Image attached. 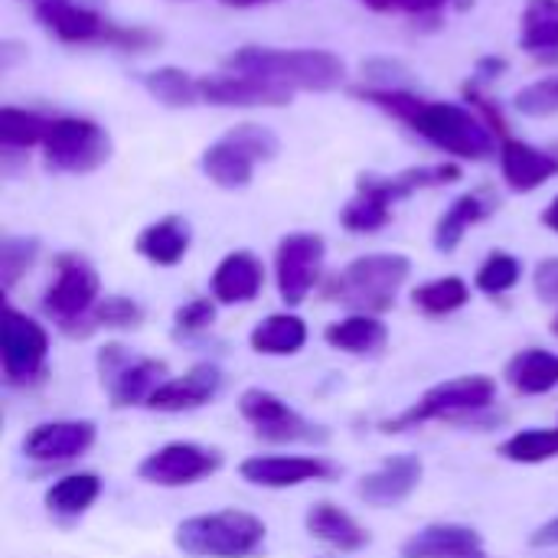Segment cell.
<instances>
[{
	"label": "cell",
	"mask_w": 558,
	"mask_h": 558,
	"mask_svg": "<svg viewBox=\"0 0 558 558\" xmlns=\"http://www.w3.org/2000/svg\"><path fill=\"white\" fill-rule=\"evenodd\" d=\"M356 98L383 108L386 114L405 121L418 137L438 150L461 160H487L497 150V131L481 111H471L454 101H428L405 88H356Z\"/></svg>",
	"instance_id": "1"
},
{
	"label": "cell",
	"mask_w": 558,
	"mask_h": 558,
	"mask_svg": "<svg viewBox=\"0 0 558 558\" xmlns=\"http://www.w3.org/2000/svg\"><path fill=\"white\" fill-rule=\"evenodd\" d=\"M226 72L255 75L284 92H333L347 78V62L327 49L242 46L226 59Z\"/></svg>",
	"instance_id": "2"
},
{
	"label": "cell",
	"mask_w": 558,
	"mask_h": 558,
	"mask_svg": "<svg viewBox=\"0 0 558 558\" xmlns=\"http://www.w3.org/2000/svg\"><path fill=\"white\" fill-rule=\"evenodd\" d=\"M461 180L458 163H428V167H409L396 177H360L356 196L343 206L340 222L350 232H376L392 219V206L409 199L418 190H435Z\"/></svg>",
	"instance_id": "3"
},
{
	"label": "cell",
	"mask_w": 558,
	"mask_h": 558,
	"mask_svg": "<svg viewBox=\"0 0 558 558\" xmlns=\"http://www.w3.org/2000/svg\"><path fill=\"white\" fill-rule=\"evenodd\" d=\"M412 262L396 252L363 255L350 262L330 284V298L360 311V314H383L396 304L399 288L409 281Z\"/></svg>",
	"instance_id": "4"
},
{
	"label": "cell",
	"mask_w": 558,
	"mask_h": 558,
	"mask_svg": "<svg viewBox=\"0 0 558 558\" xmlns=\"http://www.w3.org/2000/svg\"><path fill=\"white\" fill-rule=\"evenodd\" d=\"M177 549L196 558H248L265 543V523L242 510H222L183 520L177 526Z\"/></svg>",
	"instance_id": "5"
},
{
	"label": "cell",
	"mask_w": 558,
	"mask_h": 558,
	"mask_svg": "<svg viewBox=\"0 0 558 558\" xmlns=\"http://www.w3.org/2000/svg\"><path fill=\"white\" fill-rule=\"evenodd\" d=\"M36 20L59 36L62 43H105L114 49H128V52H144L154 43H160L157 33L141 29V26H118L111 20H105L101 13L78 7L72 0H39L36 7Z\"/></svg>",
	"instance_id": "6"
},
{
	"label": "cell",
	"mask_w": 558,
	"mask_h": 558,
	"mask_svg": "<svg viewBox=\"0 0 558 558\" xmlns=\"http://www.w3.org/2000/svg\"><path fill=\"white\" fill-rule=\"evenodd\" d=\"M281 150L278 137L262 128V124H239L232 128L226 137H219L216 144H209L203 150V173L222 186V190H245L255 177V167L265 160H275V154Z\"/></svg>",
	"instance_id": "7"
},
{
	"label": "cell",
	"mask_w": 558,
	"mask_h": 558,
	"mask_svg": "<svg viewBox=\"0 0 558 558\" xmlns=\"http://www.w3.org/2000/svg\"><path fill=\"white\" fill-rule=\"evenodd\" d=\"M494 399H497V383L490 376H458V379L432 386L415 405L389 418L383 432H405L425 422H454V418H464L494 405Z\"/></svg>",
	"instance_id": "8"
},
{
	"label": "cell",
	"mask_w": 558,
	"mask_h": 558,
	"mask_svg": "<svg viewBox=\"0 0 558 558\" xmlns=\"http://www.w3.org/2000/svg\"><path fill=\"white\" fill-rule=\"evenodd\" d=\"M46 163L59 173H92L111 157V137L101 124L75 114L52 118L49 134L43 141Z\"/></svg>",
	"instance_id": "9"
},
{
	"label": "cell",
	"mask_w": 558,
	"mask_h": 558,
	"mask_svg": "<svg viewBox=\"0 0 558 558\" xmlns=\"http://www.w3.org/2000/svg\"><path fill=\"white\" fill-rule=\"evenodd\" d=\"M98 373L111 405L124 409V405H147L150 396L163 386L167 366L160 360L134 356L121 343H108L98 350Z\"/></svg>",
	"instance_id": "10"
},
{
	"label": "cell",
	"mask_w": 558,
	"mask_h": 558,
	"mask_svg": "<svg viewBox=\"0 0 558 558\" xmlns=\"http://www.w3.org/2000/svg\"><path fill=\"white\" fill-rule=\"evenodd\" d=\"M98 288H101V281H98V271L85 262V258H78V255H62L59 262H56V278H52V284L46 288V294H43V311L62 327V330H75V324H82L92 311H95V304L101 301L98 298Z\"/></svg>",
	"instance_id": "11"
},
{
	"label": "cell",
	"mask_w": 558,
	"mask_h": 558,
	"mask_svg": "<svg viewBox=\"0 0 558 558\" xmlns=\"http://www.w3.org/2000/svg\"><path fill=\"white\" fill-rule=\"evenodd\" d=\"M239 412L255 428L258 438L275 441V445H298V441L324 445L330 438L327 428L307 422L284 399H278L275 392H265V389H245L242 399H239Z\"/></svg>",
	"instance_id": "12"
},
{
	"label": "cell",
	"mask_w": 558,
	"mask_h": 558,
	"mask_svg": "<svg viewBox=\"0 0 558 558\" xmlns=\"http://www.w3.org/2000/svg\"><path fill=\"white\" fill-rule=\"evenodd\" d=\"M49 353V337L46 330L29 320L26 314L7 307L3 311V327H0V363L3 376L10 386H29L33 379L43 376Z\"/></svg>",
	"instance_id": "13"
},
{
	"label": "cell",
	"mask_w": 558,
	"mask_h": 558,
	"mask_svg": "<svg viewBox=\"0 0 558 558\" xmlns=\"http://www.w3.org/2000/svg\"><path fill=\"white\" fill-rule=\"evenodd\" d=\"M324 255H327V245L314 232H291L278 242L275 278H278V291L284 304L294 307L314 291L320 268H324Z\"/></svg>",
	"instance_id": "14"
},
{
	"label": "cell",
	"mask_w": 558,
	"mask_h": 558,
	"mask_svg": "<svg viewBox=\"0 0 558 558\" xmlns=\"http://www.w3.org/2000/svg\"><path fill=\"white\" fill-rule=\"evenodd\" d=\"M219 468H222L219 451L193 445V441H173V445H163L160 451L147 454L141 461L137 474L157 487H186V484H196V481L216 474Z\"/></svg>",
	"instance_id": "15"
},
{
	"label": "cell",
	"mask_w": 558,
	"mask_h": 558,
	"mask_svg": "<svg viewBox=\"0 0 558 558\" xmlns=\"http://www.w3.org/2000/svg\"><path fill=\"white\" fill-rule=\"evenodd\" d=\"M199 98L219 108H281L291 101V92L275 88L255 75L222 72V75L199 78Z\"/></svg>",
	"instance_id": "16"
},
{
	"label": "cell",
	"mask_w": 558,
	"mask_h": 558,
	"mask_svg": "<svg viewBox=\"0 0 558 558\" xmlns=\"http://www.w3.org/2000/svg\"><path fill=\"white\" fill-rule=\"evenodd\" d=\"M92 422H46L23 438V454L36 464H65L82 458L95 445Z\"/></svg>",
	"instance_id": "17"
},
{
	"label": "cell",
	"mask_w": 558,
	"mask_h": 558,
	"mask_svg": "<svg viewBox=\"0 0 558 558\" xmlns=\"http://www.w3.org/2000/svg\"><path fill=\"white\" fill-rule=\"evenodd\" d=\"M239 474L255 484V487H271V490H284V487H301L307 481H330L337 474V468L324 458H248L242 461Z\"/></svg>",
	"instance_id": "18"
},
{
	"label": "cell",
	"mask_w": 558,
	"mask_h": 558,
	"mask_svg": "<svg viewBox=\"0 0 558 558\" xmlns=\"http://www.w3.org/2000/svg\"><path fill=\"white\" fill-rule=\"evenodd\" d=\"M500 170H504V180L510 190L533 193L543 183H549L553 177H558V154H549L543 147H533V144L507 134L500 141Z\"/></svg>",
	"instance_id": "19"
},
{
	"label": "cell",
	"mask_w": 558,
	"mask_h": 558,
	"mask_svg": "<svg viewBox=\"0 0 558 558\" xmlns=\"http://www.w3.org/2000/svg\"><path fill=\"white\" fill-rule=\"evenodd\" d=\"M422 461L415 454H399L389 458L383 468H376L373 474H366L356 487V494L369 504V507H396L402 500H409L415 494V487L422 484Z\"/></svg>",
	"instance_id": "20"
},
{
	"label": "cell",
	"mask_w": 558,
	"mask_h": 558,
	"mask_svg": "<svg viewBox=\"0 0 558 558\" xmlns=\"http://www.w3.org/2000/svg\"><path fill=\"white\" fill-rule=\"evenodd\" d=\"M222 389V373L213 363H196L186 376L167 379L154 396H150V409L157 412H193L203 409L206 402L216 399V392Z\"/></svg>",
	"instance_id": "21"
},
{
	"label": "cell",
	"mask_w": 558,
	"mask_h": 558,
	"mask_svg": "<svg viewBox=\"0 0 558 558\" xmlns=\"http://www.w3.org/2000/svg\"><path fill=\"white\" fill-rule=\"evenodd\" d=\"M402 558H487V553L477 530L458 523H435L405 539Z\"/></svg>",
	"instance_id": "22"
},
{
	"label": "cell",
	"mask_w": 558,
	"mask_h": 558,
	"mask_svg": "<svg viewBox=\"0 0 558 558\" xmlns=\"http://www.w3.org/2000/svg\"><path fill=\"white\" fill-rule=\"evenodd\" d=\"M209 284L219 304H248L265 284V268L252 252H232L219 262Z\"/></svg>",
	"instance_id": "23"
},
{
	"label": "cell",
	"mask_w": 558,
	"mask_h": 558,
	"mask_svg": "<svg viewBox=\"0 0 558 558\" xmlns=\"http://www.w3.org/2000/svg\"><path fill=\"white\" fill-rule=\"evenodd\" d=\"M494 209H497V196L490 190H474V193L458 196L435 226V248L451 255L461 245V239L468 235V229L484 222Z\"/></svg>",
	"instance_id": "24"
},
{
	"label": "cell",
	"mask_w": 558,
	"mask_h": 558,
	"mask_svg": "<svg viewBox=\"0 0 558 558\" xmlns=\"http://www.w3.org/2000/svg\"><path fill=\"white\" fill-rule=\"evenodd\" d=\"M134 248L154 265H163V268L180 265L183 255L190 252V222L180 216H163L137 235Z\"/></svg>",
	"instance_id": "25"
},
{
	"label": "cell",
	"mask_w": 558,
	"mask_h": 558,
	"mask_svg": "<svg viewBox=\"0 0 558 558\" xmlns=\"http://www.w3.org/2000/svg\"><path fill=\"white\" fill-rule=\"evenodd\" d=\"M307 533L314 539H320L324 546L340 549V553H360V549L369 546V533L350 513H343L333 504L311 507V513H307Z\"/></svg>",
	"instance_id": "26"
},
{
	"label": "cell",
	"mask_w": 558,
	"mask_h": 558,
	"mask_svg": "<svg viewBox=\"0 0 558 558\" xmlns=\"http://www.w3.org/2000/svg\"><path fill=\"white\" fill-rule=\"evenodd\" d=\"M324 340L333 350H343V353H353V356H369V353H379L389 343V330L373 314H353L347 320L330 324L324 330Z\"/></svg>",
	"instance_id": "27"
},
{
	"label": "cell",
	"mask_w": 558,
	"mask_h": 558,
	"mask_svg": "<svg viewBox=\"0 0 558 558\" xmlns=\"http://www.w3.org/2000/svg\"><path fill=\"white\" fill-rule=\"evenodd\" d=\"M520 46L539 59H558V0H530L520 20Z\"/></svg>",
	"instance_id": "28"
},
{
	"label": "cell",
	"mask_w": 558,
	"mask_h": 558,
	"mask_svg": "<svg viewBox=\"0 0 558 558\" xmlns=\"http://www.w3.org/2000/svg\"><path fill=\"white\" fill-rule=\"evenodd\" d=\"M507 383L523 396H543L558 386V356L549 350H523L507 363Z\"/></svg>",
	"instance_id": "29"
},
{
	"label": "cell",
	"mask_w": 558,
	"mask_h": 558,
	"mask_svg": "<svg viewBox=\"0 0 558 558\" xmlns=\"http://www.w3.org/2000/svg\"><path fill=\"white\" fill-rule=\"evenodd\" d=\"M248 343L262 356H291L307 343V327L294 314H271L252 330Z\"/></svg>",
	"instance_id": "30"
},
{
	"label": "cell",
	"mask_w": 558,
	"mask_h": 558,
	"mask_svg": "<svg viewBox=\"0 0 558 558\" xmlns=\"http://www.w3.org/2000/svg\"><path fill=\"white\" fill-rule=\"evenodd\" d=\"M101 494V481L95 474H69L46 490V510L59 520L82 517Z\"/></svg>",
	"instance_id": "31"
},
{
	"label": "cell",
	"mask_w": 558,
	"mask_h": 558,
	"mask_svg": "<svg viewBox=\"0 0 558 558\" xmlns=\"http://www.w3.org/2000/svg\"><path fill=\"white\" fill-rule=\"evenodd\" d=\"M144 88L167 108H190V105H199V78H193L190 72L177 69V65H163V69H154L147 72L144 78Z\"/></svg>",
	"instance_id": "32"
},
{
	"label": "cell",
	"mask_w": 558,
	"mask_h": 558,
	"mask_svg": "<svg viewBox=\"0 0 558 558\" xmlns=\"http://www.w3.org/2000/svg\"><path fill=\"white\" fill-rule=\"evenodd\" d=\"M52 118L23 108H0V144L3 150H26L46 141Z\"/></svg>",
	"instance_id": "33"
},
{
	"label": "cell",
	"mask_w": 558,
	"mask_h": 558,
	"mask_svg": "<svg viewBox=\"0 0 558 558\" xmlns=\"http://www.w3.org/2000/svg\"><path fill=\"white\" fill-rule=\"evenodd\" d=\"M412 301H415V307L422 314L445 317V314L461 311L471 301V288H468V281H461V278L451 275V278H438V281H428V284L415 288L412 291Z\"/></svg>",
	"instance_id": "34"
},
{
	"label": "cell",
	"mask_w": 558,
	"mask_h": 558,
	"mask_svg": "<svg viewBox=\"0 0 558 558\" xmlns=\"http://www.w3.org/2000/svg\"><path fill=\"white\" fill-rule=\"evenodd\" d=\"M500 454L513 464H543L558 458V428H530L500 445Z\"/></svg>",
	"instance_id": "35"
},
{
	"label": "cell",
	"mask_w": 558,
	"mask_h": 558,
	"mask_svg": "<svg viewBox=\"0 0 558 558\" xmlns=\"http://www.w3.org/2000/svg\"><path fill=\"white\" fill-rule=\"evenodd\" d=\"M144 320V311L137 301L131 298H101L95 304V311L82 320V337L98 330V327H111V330H128V327H137Z\"/></svg>",
	"instance_id": "36"
},
{
	"label": "cell",
	"mask_w": 558,
	"mask_h": 558,
	"mask_svg": "<svg viewBox=\"0 0 558 558\" xmlns=\"http://www.w3.org/2000/svg\"><path fill=\"white\" fill-rule=\"evenodd\" d=\"M523 278V265L510 255V252H494L487 255V262L481 265L474 284L484 291V294H507L520 284Z\"/></svg>",
	"instance_id": "37"
},
{
	"label": "cell",
	"mask_w": 558,
	"mask_h": 558,
	"mask_svg": "<svg viewBox=\"0 0 558 558\" xmlns=\"http://www.w3.org/2000/svg\"><path fill=\"white\" fill-rule=\"evenodd\" d=\"M36 255H39V242L36 239L7 235L0 242V281H3V291H10L33 268Z\"/></svg>",
	"instance_id": "38"
},
{
	"label": "cell",
	"mask_w": 558,
	"mask_h": 558,
	"mask_svg": "<svg viewBox=\"0 0 558 558\" xmlns=\"http://www.w3.org/2000/svg\"><path fill=\"white\" fill-rule=\"evenodd\" d=\"M517 108L530 118H549L558 111V75L539 78L517 92Z\"/></svg>",
	"instance_id": "39"
},
{
	"label": "cell",
	"mask_w": 558,
	"mask_h": 558,
	"mask_svg": "<svg viewBox=\"0 0 558 558\" xmlns=\"http://www.w3.org/2000/svg\"><path fill=\"white\" fill-rule=\"evenodd\" d=\"M360 3H366L369 10H376V13H405V16H438V13H445V10H464V7H471L474 0H360Z\"/></svg>",
	"instance_id": "40"
},
{
	"label": "cell",
	"mask_w": 558,
	"mask_h": 558,
	"mask_svg": "<svg viewBox=\"0 0 558 558\" xmlns=\"http://www.w3.org/2000/svg\"><path fill=\"white\" fill-rule=\"evenodd\" d=\"M216 320V304L209 298H196L190 304H183L173 317V337H193L209 330Z\"/></svg>",
	"instance_id": "41"
},
{
	"label": "cell",
	"mask_w": 558,
	"mask_h": 558,
	"mask_svg": "<svg viewBox=\"0 0 558 558\" xmlns=\"http://www.w3.org/2000/svg\"><path fill=\"white\" fill-rule=\"evenodd\" d=\"M533 284H536L539 301L558 304V258H543V262L536 265Z\"/></svg>",
	"instance_id": "42"
},
{
	"label": "cell",
	"mask_w": 558,
	"mask_h": 558,
	"mask_svg": "<svg viewBox=\"0 0 558 558\" xmlns=\"http://www.w3.org/2000/svg\"><path fill=\"white\" fill-rule=\"evenodd\" d=\"M500 72H507V59L487 56V59L477 62V75H481V78H497Z\"/></svg>",
	"instance_id": "43"
},
{
	"label": "cell",
	"mask_w": 558,
	"mask_h": 558,
	"mask_svg": "<svg viewBox=\"0 0 558 558\" xmlns=\"http://www.w3.org/2000/svg\"><path fill=\"white\" fill-rule=\"evenodd\" d=\"M530 543H533L536 549H543V546H558V520H553L549 526H543Z\"/></svg>",
	"instance_id": "44"
},
{
	"label": "cell",
	"mask_w": 558,
	"mask_h": 558,
	"mask_svg": "<svg viewBox=\"0 0 558 558\" xmlns=\"http://www.w3.org/2000/svg\"><path fill=\"white\" fill-rule=\"evenodd\" d=\"M543 222H546V226H549L553 232H558V196L553 199V203H549V209L543 213Z\"/></svg>",
	"instance_id": "45"
},
{
	"label": "cell",
	"mask_w": 558,
	"mask_h": 558,
	"mask_svg": "<svg viewBox=\"0 0 558 558\" xmlns=\"http://www.w3.org/2000/svg\"><path fill=\"white\" fill-rule=\"evenodd\" d=\"M229 7H265V3H275V0H226Z\"/></svg>",
	"instance_id": "46"
},
{
	"label": "cell",
	"mask_w": 558,
	"mask_h": 558,
	"mask_svg": "<svg viewBox=\"0 0 558 558\" xmlns=\"http://www.w3.org/2000/svg\"><path fill=\"white\" fill-rule=\"evenodd\" d=\"M553 333L558 337V314H556V320H553Z\"/></svg>",
	"instance_id": "47"
}]
</instances>
